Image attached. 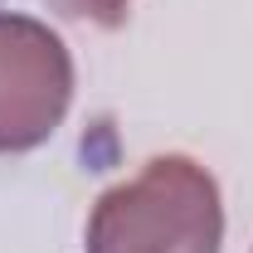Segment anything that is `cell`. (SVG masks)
<instances>
[{
  "instance_id": "obj_1",
  "label": "cell",
  "mask_w": 253,
  "mask_h": 253,
  "mask_svg": "<svg viewBox=\"0 0 253 253\" xmlns=\"http://www.w3.org/2000/svg\"><path fill=\"white\" fill-rule=\"evenodd\" d=\"M88 253H219V180L190 156H156L122 185L102 190L83 234Z\"/></svg>"
},
{
  "instance_id": "obj_2",
  "label": "cell",
  "mask_w": 253,
  "mask_h": 253,
  "mask_svg": "<svg viewBox=\"0 0 253 253\" xmlns=\"http://www.w3.org/2000/svg\"><path fill=\"white\" fill-rule=\"evenodd\" d=\"M73 102V54L44 20L0 10V156L44 146Z\"/></svg>"
},
{
  "instance_id": "obj_3",
  "label": "cell",
  "mask_w": 253,
  "mask_h": 253,
  "mask_svg": "<svg viewBox=\"0 0 253 253\" xmlns=\"http://www.w3.org/2000/svg\"><path fill=\"white\" fill-rule=\"evenodd\" d=\"M49 10H59L63 20H88V25L112 30V25H122V20H126L131 0H49Z\"/></svg>"
}]
</instances>
